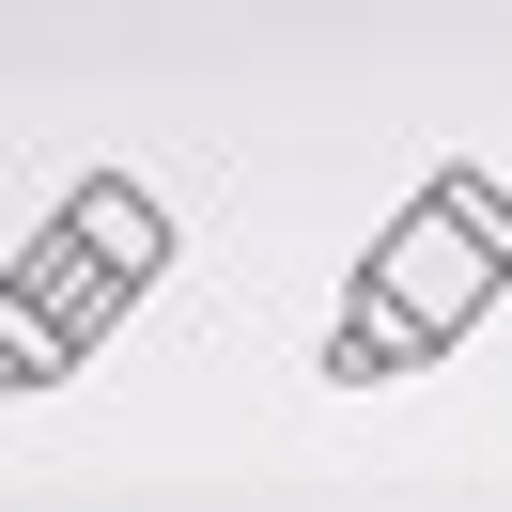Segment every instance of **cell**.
<instances>
[{"label": "cell", "instance_id": "6da1fadb", "mask_svg": "<svg viewBox=\"0 0 512 512\" xmlns=\"http://www.w3.org/2000/svg\"><path fill=\"white\" fill-rule=\"evenodd\" d=\"M497 264H512V218H497V202H481V187H450V202H435V233L373 264V311L404 326V342H435V326L466 311V295L497 280Z\"/></svg>", "mask_w": 512, "mask_h": 512}, {"label": "cell", "instance_id": "7a4b0ae2", "mask_svg": "<svg viewBox=\"0 0 512 512\" xmlns=\"http://www.w3.org/2000/svg\"><path fill=\"white\" fill-rule=\"evenodd\" d=\"M125 264H140V218H125V202H94V218H78L47 264H16V295H0V373H16V357H63L78 326H94L78 295H109Z\"/></svg>", "mask_w": 512, "mask_h": 512}]
</instances>
